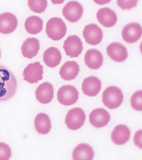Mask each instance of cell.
I'll use <instances>...</instances> for the list:
<instances>
[{"label": "cell", "mask_w": 142, "mask_h": 160, "mask_svg": "<svg viewBox=\"0 0 142 160\" xmlns=\"http://www.w3.org/2000/svg\"><path fill=\"white\" fill-rule=\"evenodd\" d=\"M57 100L65 106H71L76 102L79 98V92L76 87L71 85L62 86L57 92Z\"/></svg>", "instance_id": "5"}, {"label": "cell", "mask_w": 142, "mask_h": 160, "mask_svg": "<svg viewBox=\"0 0 142 160\" xmlns=\"http://www.w3.org/2000/svg\"><path fill=\"white\" fill-rule=\"evenodd\" d=\"M101 85V82L98 78L94 76L88 77L83 81L82 89L86 95L94 97L99 93Z\"/></svg>", "instance_id": "15"}, {"label": "cell", "mask_w": 142, "mask_h": 160, "mask_svg": "<svg viewBox=\"0 0 142 160\" xmlns=\"http://www.w3.org/2000/svg\"><path fill=\"white\" fill-rule=\"evenodd\" d=\"M131 135V131L128 127L124 125H119L111 132V139L117 145H123L128 142Z\"/></svg>", "instance_id": "17"}, {"label": "cell", "mask_w": 142, "mask_h": 160, "mask_svg": "<svg viewBox=\"0 0 142 160\" xmlns=\"http://www.w3.org/2000/svg\"><path fill=\"white\" fill-rule=\"evenodd\" d=\"M40 49L39 40L35 38H28L22 45V53L24 57L31 59L37 55Z\"/></svg>", "instance_id": "20"}, {"label": "cell", "mask_w": 142, "mask_h": 160, "mask_svg": "<svg viewBox=\"0 0 142 160\" xmlns=\"http://www.w3.org/2000/svg\"><path fill=\"white\" fill-rule=\"evenodd\" d=\"M110 118L109 112L102 108L95 109L89 115L90 123L95 128H102L107 126Z\"/></svg>", "instance_id": "11"}, {"label": "cell", "mask_w": 142, "mask_h": 160, "mask_svg": "<svg viewBox=\"0 0 142 160\" xmlns=\"http://www.w3.org/2000/svg\"><path fill=\"white\" fill-rule=\"evenodd\" d=\"M142 91L138 90L134 93L131 98V107L136 111L142 110Z\"/></svg>", "instance_id": "26"}, {"label": "cell", "mask_w": 142, "mask_h": 160, "mask_svg": "<svg viewBox=\"0 0 142 160\" xmlns=\"http://www.w3.org/2000/svg\"><path fill=\"white\" fill-rule=\"evenodd\" d=\"M79 72V66L76 62L75 61H68L61 67L59 74L62 79L66 81H71L76 78Z\"/></svg>", "instance_id": "19"}, {"label": "cell", "mask_w": 142, "mask_h": 160, "mask_svg": "<svg viewBox=\"0 0 142 160\" xmlns=\"http://www.w3.org/2000/svg\"><path fill=\"white\" fill-rule=\"evenodd\" d=\"M83 12V6L76 1L68 2L62 9L64 17L68 22L71 23L78 22L82 16Z\"/></svg>", "instance_id": "6"}, {"label": "cell", "mask_w": 142, "mask_h": 160, "mask_svg": "<svg viewBox=\"0 0 142 160\" xmlns=\"http://www.w3.org/2000/svg\"><path fill=\"white\" fill-rule=\"evenodd\" d=\"M138 1H117V4L123 10L131 9L137 5Z\"/></svg>", "instance_id": "28"}, {"label": "cell", "mask_w": 142, "mask_h": 160, "mask_svg": "<svg viewBox=\"0 0 142 160\" xmlns=\"http://www.w3.org/2000/svg\"><path fill=\"white\" fill-rule=\"evenodd\" d=\"M17 89V82L14 75L8 68L0 65V102L10 99Z\"/></svg>", "instance_id": "1"}, {"label": "cell", "mask_w": 142, "mask_h": 160, "mask_svg": "<svg viewBox=\"0 0 142 160\" xmlns=\"http://www.w3.org/2000/svg\"><path fill=\"white\" fill-rule=\"evenodd\" d=\"M104 58L101 52L96 49H90L86 52L85 62L86 66L91 69H98L100 68Z\"/></svg>", "instance_id": "18"}, {"label": "cell", "mask_w": 142, "mask_h": 160, "mask_svg": "<svg viewBox=\"0 0 142 160\" xmlns=\"http://www.w3.org/2000/svg\"><path fill=\"white\" fill-rule=\"evenodd\" d=\"M66 24L60 18H52L47 22L46 32L48 38L54 41H59L66 35Z\"/></svg>", "instance_id": "3"}, {"label": "cell", "mask_w": 142, "mask_h": 160, "mask_svg": "<svg viewBox=\"0 0 142 160\" xmlns=\"http://www.w3.org/2000/svg\"><path fill=\"white\" fill-rule=\"evenodd\" d=\"M43 22L41 18L32 16L26 19L25 23L26 31L31 34L40 33L43 29Z\"/></svg>", "instance_id": "24"}, {"label": "cell", "mask_w": 142, "mask_h": 160, "mask_svg": "<svg viewBox=\"0 0 142 160\" xmlns=\"http://www.w3.org/2000/svg\"><path fill=\"white\" fill-rule=\"evenodd\" d=\"M94 156V152L92 147L85 143L76 146L72 153V159L74 160H92Z\"/></svg>", "instance_id": "21"}, {"label": "cell", "mask_w": 142, "mask_h": 160, "mask_svg": "<svg viewBox=\"0 0 142 160\" xmlns=\"http://www.w3.org/2000/svg\"><path fill=\"white\" fill-rule=\"evenodd\" d=\"M124 99L122 92L116 86H109L104 91L102 101L104 105L109 109H115L121 105Z\"/></svg>", "instance_id": "2"}, {"label": "cell", "mask_w": 142, "mask_h": 160, "mask_svg": "<svg viewBox=\"0 0 142 160\" xmlns=\"http://www.w3.org/2000/svg\"><path fill=\"white\" fill-rule=\"evenodd\" d=\"M34 126L36 130L40 134H48L51 129V120L46 113H38L35 118Z\"/></svg>", "instance_id": "23"}, {"label": "cell", "mask_w": 142, "mask_h": 160, "mask_svg": "<svg viewBox=\"0 0 142 160\" xmlns=\"http://www.w3.org/2000/svg\"><path fill=\"white\" fill-rule=\"evenodd\" d=\"M17 18L14 14L6 12L0 14V33L8 34L14 32L17 27Z\"/></svg>", "instance_id": "12"}, {"label": "cell", "mask_w": 142, "mask_h": 160, "mask_svg": "<svg viewBox=\"0 0 142 160\" xmlns=\"http://www.w3.org/2000/svg\"><path fill=\"white\" fill-rule=\"evenodd\" d=\"M141 26L138 23L132 22L127 24L122 31L123 39L128 43H135L141 37Z\"/></svg>", "instance_id": "10"}, {"label": "cell", "mask_w": 142, "mask_h": 160, "mask_svg": "<svg viewBox=\"0 0 142 160\" xmlns=\"http://www.w3.org/2000/svg\"><path fill=\"white\" fill-rule=\"evenodd\" d=\"M28 4L32 11L38 13L44 12L48 5L46 0H28Z\"/></svg>", "instance_id": "25"}, {"label": "cell", "mask_w": 142, "mask_h": 160, "mask_svg": "<svg viewBox=\"0 0 142 160\" xmlns=\"http://www.w3.org/2000/svg\"><path fill=\"white\" fill-rule=\"evenodd\" d=\"M141 139L142 130L140 129L137 132L134 138V142L135 144L140 149L142 148Z\"/></svg>", "instance_id": "29"}, {"label": "cell", "mask_w": 142, "mask_h": 160, "mask_svg": "<svg viewBox=\"0 0 142 160\" xmlns=\"http://www.w3.org/2000/svg\"><path fill=\"white\" fill-rule=\"evenodd\" d=\"M63 48L67 55L70 58H77L82 52L83 43L77 36H70L64 42Z\"/></svg>", "instance_id": "9"}, {"label": "cell", "mask_w": 142, "mask_h": 160, "mask_svg": "<svg viewBox=\"0 0 142 160\" xmlns=\"http://www.w3.org/2000/svg\"><path fill=\"white\" fill-rule=\"evenodd\" d=\"M83 35L86 42L92 46L99 44L103 38L102 29L96 24L93 23L85 26Z\"/></svg>", "instance_id": "7"}, {"label": "cell", "mask_w": 142, "mask_h": 160, "mask_svg": "<svg viewBox=\"0 0 142 160\" xmlns=\"http://www.w3.org/2000/svg\"><path fill=\"white\" fill-rule=\"evenodd\" d=\"M1 50H0V58H1Z\"/></svg>", "instance_id": "30"}, {"label": "cell", "mask_w": 142, "mask_h": 160, "mask_svg": "<svg viewBox=\"0 0 142 160\" xmlns=\"http://www.w3.org/2000/svg\"><path fill=\"white\" fill-rule=\"evenodd\" d=\"M109 58L116 62H124L128 56V50L125 46L119 42H112L107 48Z\"/></svg>", "instance_id": "13"}, {"label": "cell", "mask_w": 142, "mask_h": 160, "mask_svg": "<svg viewBox=\"0 0 142 160\" xmlns=\"http://www.w3.org/2000/svg\"><path fill=\"white\" fill-rule=\"evenodd\" d=\"M36 98L40 103L47 104L54 97V89L51 83L45 82L37 87L35 92Z\"/></svg>", "instance_id": "14"}, {"label": "cell", "mask_w": 142, "mask_h": 160, "mask_svg": "<svg viewBox=\"0 0 142 160\" xmlns=\"http://www.w3.org/2000/svg\"><path fill=\"white\" fill-rule=\"evenodd\" d=\"M62 59L61 52L54 47L46 49L43 54V61L46 66L54 68L59 65Z\"/></svg>", "instance_id": "22"}, {"label": "cell", "mask_w": 142, "mask_h": 160, "mask_svg": "<svg viewBox=\"0 0 142 160\" xmlns=\"http://www.w3.org/2000/svg\"><path fill=\"white\" fill-rule=\"evenodd\" d=\"M43 67L39 62L28 64L23 71V79L30 83H37L42 79Z\"/></svg>", "instance_id": "8"}, {"label": "cell", "mask_w": 142, "mask_h": 160, "mask_svg": "<svg viewBox=\"0 0 142 160\" xmlns=\"http://www.w3.org/2000/svg\"><path fill=\"white\" fill-rule=\"evenodd\" d=\"M12 151L9 145L0 142V160H8L11 158Z\"/></svg>", "instance_id": "27"}, {"label": "cell", "mask_w": 142, "mask_h": 160, "mask_svg": "<svg viewBox=\"0 0 142 160\" xmlns=\"http://www.w3.org/2000/svg\"><path fill=\"white\" fill-rule=\"evenodd\" d=\"M86 116L85 112L80 108L70 109L66 116L65 123L68 129L76 130L84 125Z\"/></svg>", "instance_id": "4"}, {"label": "cell", "mask_w": 142, "mask_h": 160, "mask_svg": "<svg viewBox=\"0 0 142 160\" xmlns=\"http://www.w3.org/2000/svg\"><path fill=\"white\" fill-rule=\"evenodd\" d=\"M96 18L100 23L107 28L113 27L117 21L116 13L107 7L100 9L97 12Z\"/></svg>", "instance_id": "16"}]
</instances>
